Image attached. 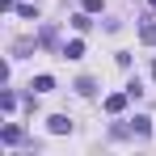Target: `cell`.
Instances as JSON below:
<instances>
[{
	"label": "cell",
	"instance_id": "10",
	"mask_svg": "<svg viewBox=\"0 0 156 156\" xmlns=\"http://www.w3.org/2000/svg\"><path fill=\"white\" fill-rule=\"evenodd\" d=\"M152 76H156V63H152Z\"/></svg>",
	"mask_w": 156,
	"mask_h": 156
},
{
	"label": "cell",
	"instance_id": "6",
	"mask_svg": "<svg viewBox=\"0 0 156 156\" xmlns=\"http://www.w3.org/2000/svg\"><path fill=\"white\" fill-rule=\"evenodd\" d=\"M51 89H55L51 76H38V80H34V93H51Z\"/></svg>",
	"mask_w": 156,
	"mask_h": 156
},
{
	"label": "cell",
	"instance_id": "9",
	"mask_svg": "<svg viewBox=\"0 0 156 156\" xmlns=\"http://www.w3.org/2000/svg\"><path fill=\"white\" fill-rule=\"evenodd\" d=\"M84 13H101V0H84Z\"/></svg>",
	"mask_w": 156,
	"mask_h": 156
},
{
	"label": "cell",
	"instance_id": "11",
	"mask_svg": "<svg viewBox=\"0 0 156 156\" xmlns=\"http://www.w3.org/2000/svg\"><path fill=\"white\" fill-rule=\"evenodd\" d=\"M152 9H156V0H152Z\"/></svg>",
	"mask_w": 156,
	"mask_h": 156
},
{
	"label": "cell",
	"instance_id": "5",
	"mask_svg": "<svg viewBox=\"0 0 156 156\" xmlns=\"http://www.w3.org/2000/svg\"><path fill=\"white\" fill-rule=\"evenodd\" d=\"M139 34H144V42H156V17H148V21H144V30H139Z\"/></svg>",
	"mask_w": 156,
	"mask_h": 156
},
{
	"label": "cell",
	"instance_id": "3",
	"mask_svg": "<svg viewBox=\"0 0 156 156\" xmlns=\"http://www.w3.org/2000/svg\"><path fill=\"white\" fill-rule=\"evenodd\" d=\"M63 55H68V59H80V55H84V42H80V38H72V42L63 47Z\"/></svg>",
	"mask_w": 156,
	"mask_h": 156
},
{
	"label": "cell",
	"instance_id": "1",
	"mask_svg": "<svg viewBox=\"0 0 156 156\" xmlns=\"http://www.w3.org/2000/svg\"><path fill=\"white\" fill-rule=\"evenodd\" d=\"M127 97H131V93H110V97H105V110H110V114H122Z\"/></svg>",
	"mask_w": 156,
	"mask_h": 156
},
{
	"label": "cell",
	"instance_id": "2",
	"mask_svg": "<svg viewBox=\"0 0 156 156\" xmlns=\"http://www.w3.org/2000/svg\"><path fill=\"white\" fill-rule=\"evenodd\" d=\"M68 131H72V118L68 114H55L51 118V135H68Z\"/></svg>",
	"mask_w": 156,
	"mask_h": 156
},
{
	"label": "cell",
	"instance_id": "8",
	"mask_svg": "<svg viewBox=\"0 0 156 156\" xmlns=\"http://www.w3.org/2000/svg\"><path fill=\"white\" fill-rule=\"evenodd\" d=\"M135 131H139V135H148V131H152V118H144V114H139V118H135Z\"/></svg>",
	"mask_w": 156,
	"mask_h": 156
},
{
	"label": "cell",
	"instance_id": "4",
	"mask_svg": "<svg viewBox=\"0 0 156 156\" xmlns=\"http://www.w3.org/2000/svg\"><path fill=\"white\" fill-rule=\"evenodd\" d=\"M0 139H4V144H17V139H21V127H13V122H9V127L0 131Z\"/></svg>",
	"mask_w": 156,
	"mask_h": 156
},
{
	"label": "cell",
	"instance_id": "7",
	"mask_svg": "<svg viewBox=\"0 0 156 156\" xmlns=\"http://www.w3.org/2000/svg\"><path fill=\"white\" fill-rule=\"evenodd\" d=\"M76 93H84V97H93V80H89V76H80V80H76Z\"/></svg>",
	"mask_w": 156,
	"mask_h": 156
}]
</instances>
